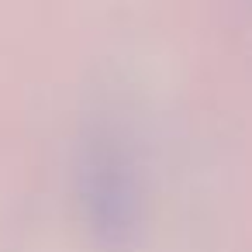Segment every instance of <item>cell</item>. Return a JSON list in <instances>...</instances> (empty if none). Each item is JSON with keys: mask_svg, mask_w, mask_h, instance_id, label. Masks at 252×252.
Wrapping results in <instances>:
<instances>
[{"mask_svg": "<svg viewBox=\"0 0 252 252\" xmlns=\"http://www.w3.org/2000/svg\"><path fill=\"white\" fill-rule=\"evenodd\" d=\"M76 204L83 228L107 252H125L142 224V176L131 149L111 128L83 138L76 159Z\"/></svg>", "mask_w": 252, "mask_h": 252, "instance_id": "obj_1", "label": "cell"}]
</instances>
